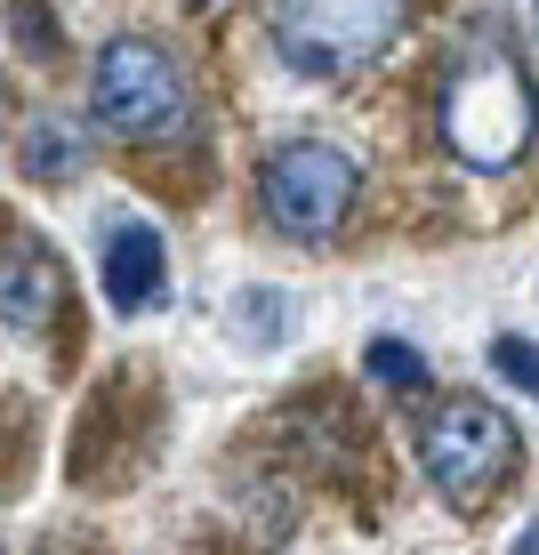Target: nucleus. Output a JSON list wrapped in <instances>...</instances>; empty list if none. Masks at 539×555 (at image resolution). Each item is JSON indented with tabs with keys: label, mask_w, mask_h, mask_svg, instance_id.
Returning <instances> with one entry per match:
<instances>
[{
	"label": "nucleus",
	"mask_w": 539,
	"mask_h": 555,
	"mask_svg": "<svg viewBox=\"0 0 539 555\" xmlns=\"http://www.w3.org/2000/svg\"><path fill=\"white\" fill-rule=\"evenodd\" d=\"M515 555H539V524H524V531H515Z\"/></svg>",
	"instance_id": "nucleus-12"
},
{
	"label": "nucleus",
	"mask_w": 539,
	"mask_h": 555,
	"mask_svg": "<svg viewBox=\"0 0 539 555\" xmlns=\"http://www.w3.org/2000/svg\"><path fill=\"white\" fill-rule=\"evenodd\" d=\"M9 41L49 65V56H56V16L41 9V0H9Z\"/></svg>",
	"instance_id": "nucleus-10"
},
{
	"label": "nucleus",
	"mask_w": 539,
	"mask_h": 555,
	"mask_svg": "<svg viewBox=\"0 0 539 555\" xmlns=\"http://www.w3.org/2000/svg\"><path fill=\"white\" fill-rule=\"evenodd\" d=\"M89 105H98V121L113 129V138H169V129L185 121V73H178V56H169L162 41L121 33V41L98 49Z\"/></svg>",
	"instance_id": "nucleus-5"
},
{
	"label": "nucleus",
	"mask_w": 539,
	"mask_h": 555,
	"mask_svg": "<svg viewBox=\"0 0 539 555\" xmlns=\"http://www.w3.org/2000/svg\"><path fill=\"white\" fill-rule=\"evenodd\" d=\"M162 274H169V250H162V234L153 225H113V242H105V291L113 306H138L162 291Z\"/></svg>",
	"instance_id": "nucleus-7"
},
{
	"label": "nucleus",
	"mask_w": 539,
	"mask_h": 555,
	"mask_svg": "<svg viewBox=\"0 0 539 555\" xmlns=\"http://www.w3.org/2000/svg\"><path fill=\"white\" fill-rule=\"evenodd\" d=\"M395 25L402 0H274V49L306 81H338V73L371 65L395 41Z\"/></svg>",
	"instance_id": "nucleus-3"
},
{
	"label": "nucleus",
	"mask_w": 539,
	"mask_h": 555,
	"mask_svg": "<svg viewBox=\"0 0 539 555\" xmlns=\"http://www.w3.org/2000/svg\"><path fill=\"white\" fill-rule=\"evenodd\" d=\"M371 378L395 387V395H419V387H427V354L402 347V338H378V347H371Z\"/></svg>",
	"instance_id": "nucleus-9"
},
{
	"label": "nucleus",
	"mask_w": 539,
	"mask_h": 555,
	"mask_svg": "<svg viewBox=\"0 0 539 555\" xmlns=\"http://www.w3.org/2000/svg\"><path fill=\"white\" fill-rule=\"evenodd\" d=\"M194 9H202V0H194Z\"/></svg>",
	"instance_id": "nucleus-13"
},
{
	"label": "nucleus",
	"mask_w": 539,
	"mask_h": 555,
	"mask_svg": "<svg viewBox=\"0 0 539 555\" xmlns=\"http://www.w3.org/2000/svg\"><path fill=\"white\" fill-rule=\"evenodd\" d=\"M0 314H9L16 338H33V331L56 322V266H49V250L9 242V266H0Z\"/></svg>",
	"instance_id": "nucleus-6"
},
{
	"label": "nucleus",
	"mask_w": 539,
	"mask_h": 555,
	"mask_svg": "<svg viewBox=\"0 0 539 555\" xmlns=\"http://www.w3.org/2000/svg\"><path fill=\"white\" fill-rule=\"evenodd\" d=\"M355 185H362L355 153H338L322 138L266 153V169H258V202L274 218V234H291V242H331L338 218L355 209Z\"/></svg>",
	"instance_id": "nucleus-4"
},
{
	"label": "nucleus",
	"mask_w": 539,
	"mask_h": 555,
	"mask_svg": "<svg viewBox=\"0 0 539 555\" xmlns=\"http://www.w3.org/2000/svg\"><path fill=\"white\" fill-rule=\"evenodd\" d=\"M16 162H25V178H73V162H81V129H73V121L16 129Z\"/></svg>",
	"instance_id": "nucleus-8"
},
{
	"label": "nucleus",
	"mask_w": 539,
	"mask_h": 555,
	"mask_svg": "<svg viewBox=\"0 0 539 555\" xmlns=\"http://www.w3.org/2000/svg\"><path fill=\"white\" fill-rule=\"evenodd\" d=\"M491 362H499V371H508L524 395H539V347H531V338H499V347H491Z\"/></svg>",
	"instance_id": "nucleus-11"
},
{
	"label": "nucleus",
	"mask_w": 539,
	"mask_h": 555,
	"mask_svg": "<svg viewBox=\"0 0 539 555\" xmlns=\"http://www.w3.org/2000/svg\"><path fill=\"white\" fill-rule=\"evenodd\" d=\"M531 73L499 33H475L459 49V65L442 73V145L459 153L467 169H508L515 153L531 145Z\"/></svg>",
	"instance_id": "nucleus-1"
},
{
	"label": "nucleus",
	"mask_w": 539,
	"mask_h": 555,
	"mask_svg": "<svg viewBox=\"0 0 539 555\" xmlns=\"http://www.w3.org/2000/svg\"><path fill=\"white\" fill-rule=\"evenodd\" d=\"M419 459H427L435 491L451 507H484L491 491L515 475L524 443H515V418L491 411L484 395H451V403H435L427 427H419Z\"/></svg>",
	"instance_id": "nucleus-2"
}]
</instances>
